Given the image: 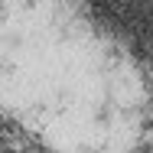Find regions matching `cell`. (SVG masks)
Returning a JSON list of instances; mask_svg holds the SVG:
<instances>
[{
	"mask_svg": "<svg viewBox=\"0 0 153 153\" xmlns=\"http://www.w3.org/2000/svg\"><path fill=\"white\" fill-rule=\"evenodd\" d=\"M0 114L52 153H134L150 91L82 0H0Z\"/></svg>",
	"mask_w": 153,
	"mask_h": 153,
	"instance_id": "1",
	"label": "cell"
}]
</instances>
